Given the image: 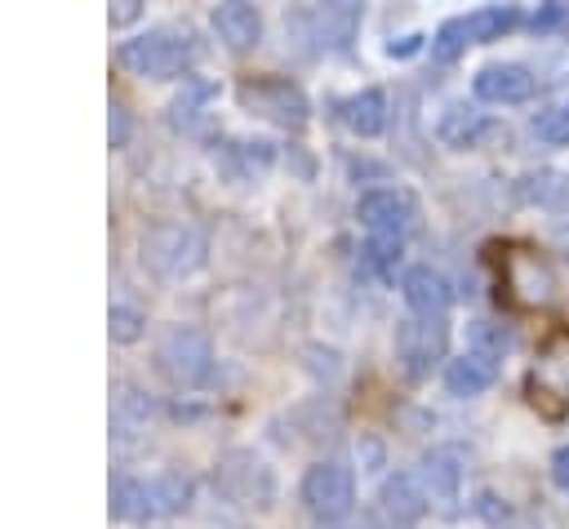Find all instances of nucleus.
<instances>
[{"mask_svg":"<svg viewBox=\"0 0 569 529\" xmlns=\"http://www.w3.org/2000/svg\"><path fill=\"white\" fill-rule=\"evenodd\" d=\"M471 44V31H467V18H445L431 36V58L436 62H453L462 49Z\"/></svg>","mask_w":569,"mask_h":529,"instance_id":"24","label":"nucleus"},{"mask_svg":"<svg viewBox=\"0 0 569 529\" xmlns=\"http://www.w3.org/2000/svg\"><path fill=\"white\" fill-rule=\"evenodd\" d=\"M449 347V325L445 316H409L396 325V360L405 378H427Z\"/></svg>","mask_w":569,"mask_h":529,"instance_id":"8","label":"nucleus"},{"mask_svg":"<svg viewBox=\"0 0 569 529\" xmlns=\"http://www.w3.org/2000/svg\"><path fill=\"white\" fill-rule=\"evenodd\" d=\"M462 18H467V31H471V44L498 40V36H507L511 27H520V9H516V4H485V9H471V13H462Z\"/></svg>","mask_w":569,"mask_h":529,"instance_id":"22","label":"nucleus"},{"mask_svg":"<svg viewBox=\"0 0 569 529\" xmlns=\"http://www.w3.org/2000/svg\"><path fill=\"white\" fill-rule=\"evenodd\" d=\"M551 480L569 493V445H560V449L551 453Z\"/></svg>","mask_w":569,"mask_h":529,"instance_id":"32","label":"nucleus"},{"mask_svg":"<svg viewBox=\"0 0 569 529\" xmlns=\"http://www.w3.org/2000/svg\"><path fill=\"white\" fill-rule=\"evenodd\" d=\"M191 507V480L178 471H156V476H120L111 485V516L116 520H160L178 516Z\"/></svg>","mask_w":569,"mask_h":529,"instance_id":"1","label":"nucleus"},{"mask_svg":"<svg viewBox=\"0 0 569 529\" xmlns=\"http://www.w3.org/2000/svg\"><path fill=\"white\" fill-rule=\"evenodd\" d=\"M333 111H338V120H342L351 133H360V138H378V133L387 129V93H382V89L347 93V98L333 102Z\"/></svg>","mask_w":569,"mask_h":529,"instance_id":"20","label":"nucleus"},{"mask_svg":"<svg viewBox=\"0 0 569 529\" xmlns=\"http://www.w3.org/2000/svg\"><path fill=\"white\" fill-rule=\"evenodd\" d=\"M142 333V316L133 307H111V338L116 342H133Z\"/></svg>","mask_w":569,"mask_h":529,"instance_id":"29","label":"nucleus"},{"mask_svg":"<svg viewBox=\"0 0 569 529\" xmlns=\"http://www.w3.org/2000/svg\"><path fill=\"white\" fill-rule=\"evenodd\" d=\"M284 31L307 49V53H342L356 31H360V4H302L284 18Z\"/></svg>","mask_w":569,"mask_h":529,"instance_id":"4","label":"nucleus"},{"mask_svg":"<svg viewBox=\"0 0 569 529\" xmlns=\"http://www.w3.org/2000/svg\"><path fill=\"white\" fill-rule=\"evenodd\" d=\"M124 138H129V111L111 102V147H124Z\"/></svg>","mask_w":569,"mask_h":529,"instance_id":"31","label":"nucleus"},{"mask_svg":"<svg viewBox=\"0 0 569 529\" xmlns=\"http://www.w3.org/2000/svg\"><path fill=\"white\" fill-rule=\"evenodd\" d=\"M133 18H138V4L133 0H124L120 9H111V22H133Z\"/></svg>","mask_w":569,"mask_h":529,"instance_id":"34","label":"nucleus"},{"mask_svg":"<svg viewBox=\"0 0 569 529\" xmlns=\"http://www.w3.org/2000/svg\"><path fill=\"white\" fill-rule=\"evenodd\" d=\"M471 89H476L480 102L516 107V102H529L533 98V71L520 67V62H489V67L476 71Z\"/></svg>","mask_w":569,"mask_h":529,"instance_id":"12","label":"nucleus"},{"mask_svg":"<svg viewBox=\"0 0 569 529\" xmlns=\"http://www.w3.org/2000/svg\"><path fill=\"white\" fill-rule=\"evenodd\" d=\"M471 347H476V351H489V356H498V360H502V351L511 347V333L493 329L489 320H476V329H471Z\"/></svg>","mask_w":569,"mask_h":529,"instance_id":"28","label":"nucleus"},{"mask_svg":"<svg viewBox=\"0 0 569 529\" xmlns=\"http://www.w3.org/2000/svg\"><path fill=\"white\" fill-rule=\"evenodd\" d=\"M462 467H467V458H462L458 445H431L418 458V480H422L427 498H436V502L453 498L462 489Z\"/></svg>","mask_w":569,"mask_h":529,"instance_id":"13","label":"nucleus"},{"mask_svg":"<svg viewBox=\"0 0 569 529\" xmlns=\"http://www.w3.org/2000/svg\"><path fill=\"white\" fill-rule=\"evenodd\" d=\"M116 62H120L124 71H133V76L169 80V76H182V71L196 62V40H191V31L156 27V31L133 36V40H120Z\"/></svg>","mask_w":569,"mask_h":529,"instance_id":"2","label":"nucleus"},{"mask_svg":"<svg viewBox=\"0 0 569 529\" xmlns=\"http://www.w3.org/2000/svg\"><path fill=\"white\" fill-rule=\"evenodd\" d=\"M485 133H489V120L480 111H471V107H449L440 116V124H436V138L445 147H476Z\"/></svg>","mask_w":569,"mask_h":529,"instance_id":"21","label":"nucleus"},{"mask_svg":"<svg viewBox=\"0 0 569 529\" xmlns=\"http://www.w3.org/2000/svg\"><path fill=\"white\" fill-rule=\"evenodd\" d=\"M365 267L373 271V276H391L396 271V262H400V240H378V236H369V244H365Z\"/></svg>","mask_w":569,"mask_h":529,"instance_id":"27","label":"nucleus"},{"mask_svg":"<svg viewBox=\"0 0 569 529\" xmlns=\"http://www.w3.org/2000/svg\"><path fill=\"white\" fill-rule=\"evenodd\" d=\"M209 22H213V36H218L227 49H236V53L253 49L258 36H262V13H258L253 4H244V0L218 4V9L209 13Z\"/></svg>","mask_w":569,"mask_h":529,"instance_id":"16","label":"nucleus"},{"mask_svg":"<svg viewBox=\"0 0 569 529\" xmlns=\"http://www.w3.org/2000/svg\"><path fill=\"white\" fill-rule=\"evenodd\" d=\"M400 293H405V307H409L413 316H445V307L453 302V289H449L445 271H436V267H427V262L405 271Z\"/></svg>","mask_w":569,"mask_h":529,"instance_id":"14","label":"nucleus"},{"mask_svg":"<svg viewBox=\"0 0 569 529\" xmlns=\"http://www.w3.org/2000/svg\"><path fill=\"white\" fill-rule=\"evenodd\" d=\"M418 44H422V36H405V40H400V44H396V40H391V44H387V53H391V58H405V53H413V49H418Z\"/></svg>","mask_w":569,"mask_h":529,"instance_id":"33","label":"nucleus"},{"mask_svg":"<svg viewBox=\"0 0 569 529\" xmlns=\"http://www.w3.org/2000/svg\"><path fill=\"white\" fill-rule=\"evenodd\" d=\"M516 200L551 213H569V173L565 169H529L516 178Z\"/></svg>","mask_w":569,"mask_h":529,"instance_id":"18","label":"nucleus"},{"mask_svg":"<svg viewBox=\"0 0 569 529\" xmlns=\"http://www.w3.org/2000/svg\"><path fill=\"white\" fill-rule=\"evenodd\" d=\"M378 502H382L387 520H396V525H413V520L427 511V502H431V498H427V489H422L418 471H396V476H387V480H382Z\"/></svg>","mask_w":569,"mask_h":529,"instance_id":"17","label":"nucleus"},{"mask_svg":"<svg viewBox=\"0 0 569 529\" xmlns=\"http://www.w3.org/2000/svg\"><path fill=\"white\" fill-rule=\"evenodd\" d=\"M218 489L240 507H267L276 493V480H271V467L262 458H253L249 449H231L218 462Z\"/></svg>","mask_w":569,"mask_h":529,"instance_id":"10","label":"nucleus"},{"mask_svg":"<svg viewBox=\"0 0 569 529\" xmlns=\"http://www.w3.org/2000/svg\"><path fill=\"white\" fill-rule=\"evenodd\" d=\"M529 387L542 391V396H560L569 400V329L551 333L538 351V365L529 373Z\"/></svg>","mask_w":569,"mask_h":529,"instance_id":"19","label":"nucleus"},{"mask_svg":"<svg viewBox=\"0 0 569 529\" xmlns=\"http://www.w3.org/2000/svg\"><path fill=\"white\" fill-rule=\"evenodd\" d=\"M533 138L547 142V147H569V102L542 111V116L533 120Z\"/></svg>","mask_w":569,"mask_h":529,"instance_id":"26","label":"nucleus"},{"mask_svg":"<svg viewBox=\"0 0 569 529\" xmlns=\"http://www.w3.org/2000/svg\"><path fill=\"white\" fill-rule=\"evenodd\" d=\"M533 31H569V4H542L533 18H529Z\"/></svg>","mask_w":569,"mask_h":529,"instance_id":"30","label":"nucleus"},{"mask_svg":"<svg viewBox=\"0 0 569 529\" xmlns=\"http://www.w3.org/2000/svg\"><path fill=\"white\" fill-rule=\"evenodd\" d=\"M502 285H507V293L520 307H542L556 293V276H551V267L533 249H507V258H502Z\"/></svg>","mask_w":569,"mask_h":529,"instance_id":"11","label":"nucleus"},{"mask_svg":"<svg viewBox=\"0 0 569 529\" xmlns=\"http://www.w3.org/2000/svg\"><path fill=\"white\" fill-rule=\"evenodd\" d=\"M356 218L378 240H405L418 227V200L405 187H373L356 200Z\"/></svg>","mask_w":569,"mask_h":529,"instance_id":"9","label":"nucleus"},{"mask_svg":"<svg viewBox=\"0 0 569 529\" xmlns=\"http://www.w3.org/2000/svg\"><path fill=\"white\" fill-rule=\"evenodd\" d=\"M147 418H151V400H147L142 391H133V387H120V396H116V413H111V431L124 440V436L142 431Z\"/></svg>","mask_w":569,"mask_h":529,"instance_id":"23","label":"nucleus"},{"mask_svg":"<svg viewBox=\"0 0 569 529\" xmlns=\"http://www.w3.org/2000/svg\"><path fill=\"white\" fill-rule=\"evenodd\" d=\"M156 360H160V369L173 387H204L213 378V342L196 325H173L160 338Z\"/></svg>","mask_w":569,"mask_h":529,"instance_id":"5","label":"nucleus"},{"mask_svg":"<svg viewBox=\"0 0 569 529\" xmlns=\"http://www.w3.org/2000/svg\"><path fill=\"white\" fill-rule=\"evenodd\" d=\"M298 493H302V507L316 520H325V525L342 520L351 511V502H356V471L342 458H320V462L307 467Z\"/></svg>","mask_w":569,"mask_h":529,"instance_id":"7","label":"nucleus"},{"mask_svg":"<svg viewBox=\"0 0 569 529\" xmlns=\"http://www.w3.org/2000/svg\"><path fill=\"white\" fill-rule=\"evenodd\" d=\"M502 529H542V525H538L533 516H511V520H507Z\"/></svg>","mask_w":569,"mask_h":529,"instance_id":"35","label":"nucleus"},{"mask_svg":"<svg viewBox=\"0 0 569 529\" xmlns=\"http://www.w3.org/2000/svg\"><path fill=\"white\" fill-rule=\"evenodd\" d=\"M236 98H240L244 111L267 116V120H276V124H284V129H302V124L311 120L307 93H302L293 80H284V76H249V80H240Z\"/></svg>","mask_w":569,"mask_h":529,"instance_id":"6","label":"nucleus"},{"mask_svg":"<svg viewBox=\"0 0 569 529\" xmlns=\"http://www.w3.org/2000/svg\"><path fill=\"white\" fill-rule=\"evenodd\" d=\"M209 98H213V84H209V80H187L182 93H178L173 107H169V111H173L169 120H173L178 129H191V120L200 116V102H209Z\"/></svg>","mask_w":569,"mask_h":529,"instance_id":"25","label":"nucleus"},{"mask_svg":"<svg viewBox=\"0 0 569 529\" xmlns=\"http://www.w3.org/2000/svg\"><path fill=\"white\" fill-rule=\"evenodd\" d=\"M209 240L191 222H160L142 236V267L160 280H182L204 267Z\"/></svg>","mask_w":569,"mask_h":529,"instance_id":"3","label":"nucleus"},{"mask_svg":"<svg viewBox=\"0 0 569 529\" xmlns=\"http://www.w3.org/2000/svg\"><path fill=\"white\" fill-rule=\"evenodd\" d=\"M493 382H498V356H489V351L467 347L462 356H453V360L445 365V387H449V396H458V400L480 396V391H489Z\"/></svg>","mask_w":569,"mask_h":529,"instance_id":"15","label":"nucleus"}]
</instances>
